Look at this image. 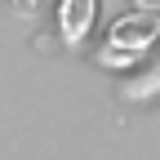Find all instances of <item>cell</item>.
I'll return each mask as SVG.
<instances>
[{
  "instance_id": "cell-1",
  "label": "cell",
  "mask_w": 160,
  "mask_h": 160,
  "mask_svg": "<svg viewBox=\"0 0 160 160\" xmlns=\"http://www.w3.org/2000/svg\"><path fill=\"white\" fill-rule=\"evenodd\" d=\"M151 40H156V22H147L142 13H133V18H125V22L111 27L102 62H133V58H142L151 49Z\"/></svg>"
},
{
  "instance_id": "cell-2",
  "label": "cell",
  "mask_w": 160,
  "mask_h": 160,
  "mask_svg": "<svg viewBox=\"0 0 160 160\" xmlns=\"http://www.w3.org/2000/svg\"><path fill=\"white\" fill-rule=\"evenodd\" d=\"M93 13H98V0H62L58 5V31H62L67 45H80L89 36Z\"/></svg>"
},
{
  "instance_id": "cell-3",
  "label": "cell",
  "mask_w": 160,
  "mask_h": 160,
  "mask_svg": "<svg viewBox=\"0 0 160 160\" xmlns=\"http://www.w3.org/2000/svg\"><path fill=\"white\" fill-rule=\"evenodd\" d=\"M133 5L142 9V13H160V0H133Z\"/></svg>"
},
{
  "instance_id": "cell-4",
  "label": "cell",
  "mask_w": 160,
  "mask_h": 160,
  "mask_svg": "<svg viewBox=\"0 0 160 160\" xmlns=\"http://www.w3.org/2000/svg\"><path fill=\"white\" fill-rule=\"evenodd\" d=\"M31 5H36V0H13V9H18V13H31Z\"/></svg>"
}]
</instances>
